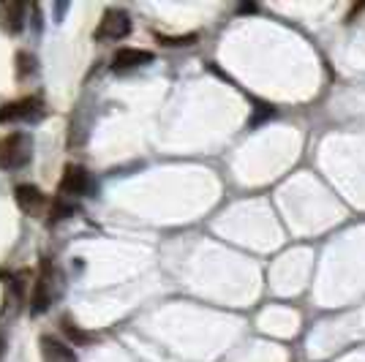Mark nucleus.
Instances as JSON below:
<instances>
[{"instance_id":"nucleus-11","label":"nucleus","mask_w":365,"mask_h":362,"mask_svg":"<svg viewBox=\"0 0 365 362\" xmlns=\"http://www.w3.org/2000/svg\"><path fill=\"white\" fill-rule=\"evenodd\" d=\"M63 332H66V338L68 341H74L76 346H82V343H91V332H85L79 324H74V321H68V319H63Z\"/></svg>"},{"instance_id":"nucleus-2","label":"nucleus","mask_w":365,"mask_h":362,"mask_svg":"<svg viewBox=\"0 0 365 362\" xmlns=\"http://www.w3.org/2000/svg\"><path fill=\"white\" fill-rule=\"evenodd\" d=\"M128 33H131V14L125 9H107L93 38L96 41H123Z\"/></svg>"},{"instance_id":"nucleus-10","label":"nucleus","mask_w":365,"mask_h":362,"mask_svg":"<svg viewBox=\"0 0 365 362\" xmlns=\"http://www.w3.org/2000/svg\"><path fill=\"white\" fill-rule=\"evenodd\" d=\"M76 210L74 199H66V197H55V202H52V207H49V227L52 224H61V221H66V218H71Z\"/></svg>"},{"instance_id":"nucleus-7","label":"nucleus","mask_w":365,"mask_h":362,"mask_svg":"<svg viewBox=\"0 0 365 362\" xmlns=\"http://www.w3.org/2000/svg\"><path fill=\"white\" fill-rule=\"evenodd\" d=\"M41 357H44V362H76L74 348L58 338H52V335L41 338Z\"/></svg>"},{"instance_id":"nucleus-8","label":"nucleus","mask_w":365,"mask_h":362,"mask_svg":"<svg viewBox=\"0 0 365 362\" xmlns=\"http://www.w3.org/2000/svg\"><path fill=\"white\" fill-rule=\"evenodd\" d=\"M0 22L9 33H19L25 28V6L22 3H6L0 6Z\"/></svg>"},{"instance_id":"nucleus-5","label":"nucleus","mask_w":365,"mask_h":362,"mask_svg":"<svg viewBox=\"0 0 365 362\" xmlns=\"http://www.w3.org/2000/svg\"><path fill=\"white\" fill-rule=\"evenodd\" d=\"M52 302V264L44 262L41 264V272L36 278V286H33V297H31V311L33 314H44Z\"/></svg>"},{"instance_id":"nucleus-9","label":"nucleus","mask_w":365,"mask_h":362,"mask_svg":"<svg viewBox=\"0 0 365 362\" xmlns=\"http://www.w3.org/2000/svg\"><path fill=\"white\" fill-rule=\"evenodd\" d=\"M14 199H16V205H19L22 210L31 212V210H36L41 202H44V194H41L36 185H31V182H22V185H16V188H14Z\"/></svg>"},{"instance_id":"nucleus-6","label":"nucleus","mask_w":365,"mask_h":362,"mask_svg":"<svg viewBox=\"0 0 365 362\" xmlns=\"http://www.w3.org/2000/svg\"><path fill=\"white\" fill-rule=\"evenodd\" d=\"M153 63L150 49H137V46H120L115 55H112V68L115 71H134Z\"/></svg>"},{"instance_id":"nucleus-3","label":"nucleus","mask_w":365,"mask_h":362,"mask_svg":"<svg viewBox=\"0 0 365 362\" xmlns=\"http://www.w3.org/2000/svg\"><path fill=\"white\" fill-rule=\"evenodd\" d=\"M91 191V172L85 169V166L79 164H71L66 166V172H63L61 177V188H58V194L66 199H76V197H85Z\"/></svg>"},{"instance_id":"nucleus-1","label":"nucleus","mask_w":365,"mask_h":362,"mask_svg":"<svg viewBox=\"0 0 365 362\" xmlns=\"http://www.w3.org/2000/svg\"><path fill=\"white\" fill-rule=\"evenodd\" d=\"M33 142L25 131H11L0 139V169L3 172H14L31 161Z\"/></svg>"},{"instance_id":"nucleus-4","label":"nucleus","mask_w":365,"mask_h":362,"mask_svg":"<svg viewBox=\"0 0 365 362\" xmlns=\"http://www.w3.org/2000/svg\"><path fill=\"white\" fill-rule=\"evenodd\" d=\"M41 101L38 98H19V101H9L0 106V123H25L41 118Z\"/></svg>"},{"instance_id":"nucleus-12","label":"nucleus","mask_w":365,"mask_h":362,"mask_svg":"<svg viewBox=\"0 0 365 362\" xmlns=\"http://www.w3.org/2000/svg\"><path fill=\"white\" fill-rule=\"evenodd\" d=\"M16 66H19V68H16V76H19V79H28L31 74H36V58H33L31 52H19V55H16Z\"/></svg>"}]
</instances>
